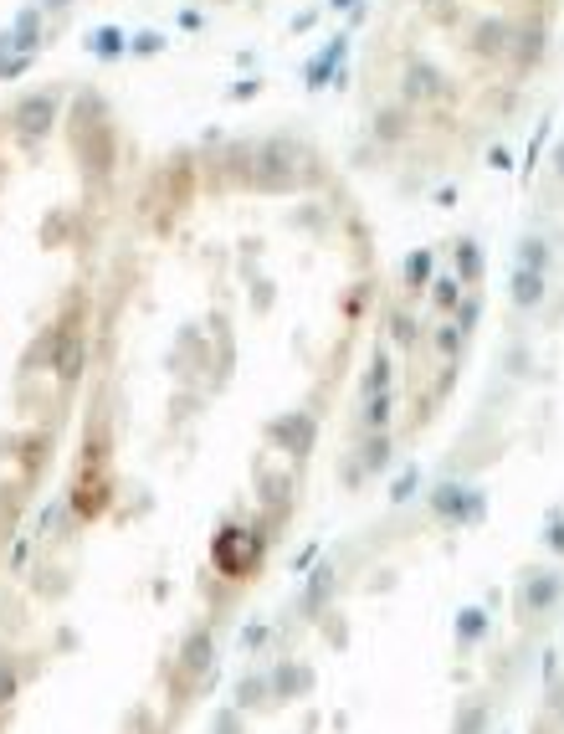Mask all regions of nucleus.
<instances>
[{
  "label": "nucleus",
  "mask_w": 564,
  "mask_h": 734,
  "mask_svg": "<svg viewBox=\"0 0 564 734\" xmlns=\"http://www.w3.org/2000/svg\"><path fill=\"white\" fill-rule=\"evenodd\" d=\"M533 298H539V278L523 272V278H518V304H533Z\"/></svg>",
  "instance_id": "f257e3e1"
},
{
  "label": "nucleus",
  "mask_w": 564,
  "mask_h": 734,
  "mask_svg": "<svg viewBox=\"0 0 564 734\" xmlns=\"http://www.w3.org/2000/svg\"><path fill=\"white\" fill-rule=\"evenodd\" d=\"M559 170H564V149H559Z\"/></svg>",
  "instance_id": "f03ea898"
}]
</instances>
